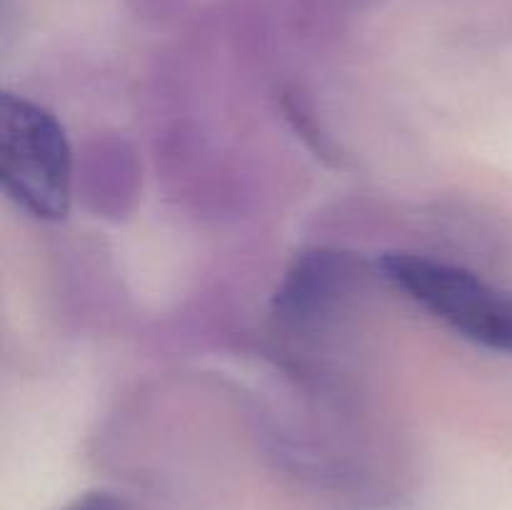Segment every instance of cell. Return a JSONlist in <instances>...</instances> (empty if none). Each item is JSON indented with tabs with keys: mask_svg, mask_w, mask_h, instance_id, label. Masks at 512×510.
Masks as SVG:
<instances>
[{
	"mask_svg": "<svg viewBox=\"0 0 512 510\" xmlns=\"http://www.w3.org/2000/svg\"><path fill=\"white\" fill-rule=\"evenodd\" d=\"M0 183L28 215L58 223L73 200V153L50 110L15 93L0 100Z\"/></svg>",
	"mask_w": 512,
	"mask_h": 510,
	"instance_id": "cell-1",
	"label": "cell"
},
{
	"mask_svg": "<svg viewBox=\"0 0 512 510\" xmlns=\"http://www.w3.org/2000/svg\"><path fill=\"white\" fill-rule=\"evenodd\" d=\"M378 268L390 285L460 338L512 355V290L418 253H388L378 260Z\"/></svg>",
	"mask_w": 512,
	"mask_h": 510,
	"instance_id": "cell-2",
	"label": "cell"
},
{
	"mask_svg": "<svg viewBox=\"0 0 512 510\" xmlns=\"http://www.w3.org/2000/svg\"><path fill=\"white\" fill-rule=\"evenodd\" d=\"M65 510H128L123 498L108 490H93V493L80 495L75 503H70Z\"/></svg>",
	"mask_w": 512,
	"mask_h": 510,
	"instance_id": "cell-3",
	"label": "cell"
}]
</instances>
